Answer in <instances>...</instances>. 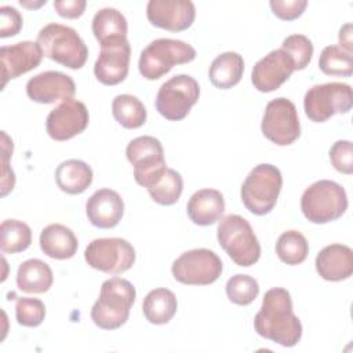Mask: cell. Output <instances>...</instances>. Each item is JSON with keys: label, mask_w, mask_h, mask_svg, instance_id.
<instances>
[{"label": "cell", "mask_w": 353, "mask_h": 353, "mask_svg": "<svg viewBox=\"0 0 353 353\" xmlns=\"http://www.w3.org/2000/svg\"><path fill=\"white\" fill-rule=\"evenodd\" d=\"M79 247L73 230L61 223H51L40 233V248L52 259H69L74 256Z\"/></svg>", "instance_id": "23"}, {"label": "cell", "mask_w": 353, "mask_h": 353, "mask_svg": "<svg viewBox=\"0 0 353 353\" xmlns=\"http://www.w3.org/2000/svg\"><path fill=\"white\" fill-rule=\"evenodd\" d=\"M244 73V59L234 51L219 54L210 66L208 77L214 87L229 90L239 84Z\"/></svg>", "instance_id": "25"}, {"label": "cell", "mask_w": 353, "mask_h": 353, "mask_svg": "<svg viewBox=\"0 0 353 353\" xmlns=\"http://www.w3.org/2000/svg\"><path fill=\"white\" fill-rule=\"evenodd\" d=\"M146 17L156 28L182 32L194 22L196 8L189 0H150L146 6Z\"/></svg>", "instance_id": "15"}, {"label": "cell", "mask_w": 353, "mask_h": 353, "mask_svg": "<svg viewBox=\"0 0 353 353\" xmlns=\"http://www.w3.org/2000/svg\"><path fill=\"white\" fill-rule=\"evenodd\" d=\"M270 8H272V12L283 19V21H294L296 18H299L306 6H307V1L306 0H272L269 3Z\"/></svg>", "instance_id": "38"}, {"label": "cell", "mask_w": 353, "mask_h": 353, "mask_svg": "<svg viewBox=\"0 0 353 353\" xmlns=\"http://www.w3.org/2000/svg\"><path fill=\"white\" fill-rule=\"evenodd\" d=\"M226 295L229 301L239 306H247L255 301L259 294L258 281L248 274H234L226 283Z\"/></svg>", "instance_id": "34"}, {"label": "cell", "mask_w": 353, "mask_h": 353, "mask_svg": "<svg viewBox=\"0 0 353 353\" xmlns=\"http://www.w3.org/2000/svg\"><path fill=\"white\" fill-rule=\"evenodd\" d=\"M347 204L345 189L330 179H320L312 183L301 197L302 214L313 223L336 221L345 214Z\"/></svg>", "instance_id": "6"}, {"label": "cell", "mask_w": 353, "mask_h": 353, "mask_svg": "<svg viewBox=\"0 0 353 353\" xmlns=\"http://www.w3.org/2000/svg\"><path fill=\"white\" fill-rule=\"evenodd\" d=\"M281 50L292 58L295 70H303L313 57V44L303 34L287 36L281 43Z\"/></svg>", "instance_id": "35"}, {"label": "cell", "mask_w": 353, "mask_h": 353, "mask_svg": "<svg viewBox=\"0 0 353 353\" xmlns=\"http://www.w3.org/2000/svg\"><path fill=\"white\" fill-rule=\"evenodd\" d=\"M47 3V0H41V1H39V3H28V1H19V4L21 6H23V7H28V8H39V7H41L43 4H46Z\"/></svg>", "instance_id": "43"}, {"label": "cell", "mask_w": 353, "mask_h": 353, "mask_svg": "<svg viewBox=\"0 0 353 353\" xmlns=\"http://www.w3.org/2000/svg\"><path fill=\"white\" fill-rule=\"evenodd\" d=\"M330 160L334 168L342 174L353 172V150L350 141H336L330 149Z\"/></svg>", "instance_id": "37"}, {"label": "cell", "mask_w": 353, "mask_h": 353, "mask_svg": "<svg viewBox=\"0 0 353 353\" xmlns=\"http://www.w3.org/2000/svg\"><path fill=\"white\" fill-rule=\"evenodd\" d=\"M339 47H342L347 52H353V41H352V23H346L339 30Z\"/></svg>", "instance_id": "42"}, {"label": "cell", "mask_w": 353, "mask_h": 353, "mask_svg": "<svg viewBox=\"0 0 353 353\" xmlns=\"http://www.w3.org/2000/svg\"><path fill=\"white\" fill-rule=\"evenodd\" d=\"M216 237L219 245L236 265L248 268L258 262L261 244L245 218L237 214H229L221 218Z\"/></svg>", "instance_id": "5"}, {"label": "cell", "mask_w": 353, "mask_h": 353, "mask_svg": "<svg viewBox=\"0 0 353 353\" xmlns=\"http://www.w3.org/2000/svg\"><path fill=\"white\" fill-rule=\"evenodd\" d=\"M127 19L116 8H101L92 18V33L101 46L127 39Z\"/></svg>", "instance_id": "27"}, {"label": "cell", "mask_w": 353, "mask_h": 353, "mask_svg": "<svg viewBox=\"0 0 353 353\" xmlns=\"http://www.w3.org/2000/svg\"><path fill=\"white\" fill-rule=\"evenodd\" d=\"M85 214L91 225L99 229H112L123 218L124 203L121 196L108 188L99 189L85 203Z\"/></svg>", "instance_id": "20"}, {"label": "cell", "mask_w": 353, "mask_h": 353, "mask_svg": "<svg viewBox=\"0 0 353 353\" xmlns=\"http://www.w3.org/2000/svg\"><path fill=\"white\" fill-rule=\"evenodd\" d=\"M146 189L154 203L160 205H172L182 194L183 181L178 171L165 168Z\"/></svg>", "instance_id": "29"}, {"label": "cell", "mask_w": 353, "mask_h": 353, "mask_svg": "<svg viewBox=\"0 0 353 353\" xmlns=\"http://www.w3.org/2000/svg\"><path fill=\"white\" fill-rule=\"evenodd\" d=\"M91 167L77 159L62 161L55 170V182L58 188L68 194H80L92 183Z\"/></svg>", "instance_id": "24"}, {"label": "cell", "mask_w": 353, "mask_h": 353, "mask_svg": "<svg viewBox=\"0 0 353 353\" xmlns=\"http://www.w3.org/2000/svg\"><path fill=\"white\" fill-rule=\"evenodd\" d=\"M196 58V50L175 39H156L141 52L138 69L146 80H157L167 74L175 65L189 63Z\"/></svg>", "instance_id": "7"}, {"label": "cell", "mask_w": 353, "mask_h": 353, "mask_svg": "<svg viewBox=\"0 0 353 353\" xmlns=\"http://www.w3.org/2000/svg\"><path fill=\"white\" fill-rule=\"evenodd\" d=\"M85 0H57L54 1V8L57 14L62 18L76 19L80 18L85 11Z\"/></svg>", "instance_id": "41"}, {"label": "cell", "mask_w": 353, "mask_h": 353, "mask_svg": "<svg viewBox=\"0 0 353 353\" xmlns=\"http://www.w3.org/2000/svg\"><path fill=\"white\" fill-rule=\"evenodd\" d=\"M281 186L283 176L276 165L268 163L258 164L250 171L241 185V201L254 215H266L274 208Z\"/></svg>", "instance_id": "4"}, {"label": "cell", "mask_w": 353, "mask_h": 353, "mask_svg": "<svg viewBox=\"0 0 353 353\" xmlns=\"http://www.w3.org/2000/svg\"><path fill=\"white\" fill-rule=\"evenodd\" d=\"M316 270L327 281H342L353 273V251L345 244H330L316 256Z\"/></svg>", "instance_id": "21"}, {"label": "cell", "mask_w": 353, "mask_h": 353, "mask_svg": "<svg viewBox=\"0 0 353 353\" xmlns=\"http://www.w3.org/2000/svg\"><path fill=\"white\" fill-rule=\"evenodd\" d=\"M225 211L223 194L216 189H200L188 201L186 212L190 221L199 226H208L218 222Z\"/></svg>", "instance_id": "22"}, {"label": "cell", "mask_w": 353, "mask_h": 353, "mask_svg": "<svg viewBox=\"0 0 353 353\" xmlns=\"http://www.w3.org/2000/svg\"><path fill=\"white\" fill-rule=\"evenodd\" d=\"M353 106L352 87L346 83H324L310 87L303 98L309 120L324 123L336 113H347Z\"/></svg>", "instance_id": "8"}, {"label": "cell", "mask_w": 353, "mask_h": 353, "mask_svg": "<svg viewBox=\"0 0 353 353\" xmlns=\"http://www.w3.org/2000/svg\"><path fill=\"white\" fill-rule=\"evenodd\" d=\"M84 259L92 269L108 274H121L134 265L135 250L120 237L95 239L85 247Z\"/></svg>", "instance_id": "11"}, {"label": "cell", "mask_w": 353, "mask_h": 353, "mask_svg": "<svg viewBox=\"0 0 353 353\" xmlns=\"http://www.w3.org/2000/svg\"><path fill=\"white\" fill-rule=\"evenodd\" d=\"M137 291L132 283L121 277H112L102 283L99 298L91 309V320L102 330H116L130 317Z\"/></svg>", "instance_id": "2"}, {"label": "cell", "mask_w": 353, "mask_h": 353, "mask_svg": "<svg viewBox=\"0 0 353 353\" xmlns=\"http://www.w3.org/2000/svg\"><path fill=\"white\" fill-rule=\"evenodd\" d=\"M200 97V85L189 74H176L163 83L156 95L157 112L170 121L188 116Z\"/></svg>", "instance_id": "9"}, {"label": "cell", "mask_w": 353, "mask_h": 353, "mask_svg": "<svg viewBox=\"0 0 353 353\" xmlns=\"http://www.w3.org/2000/svg\"><path fill=\"white\" fill-rule=\"evenodd\" d=\"M178 302L172 291L167 288H156L148 292L142 303L145 319L156 325L167 324L176 313Z\"/></svg>", "instance_id": "28"}, {"label": "cell", "mask_w": 353, "mask_h": 353, "mask_svg": "<svg viewBox=\"0 0 353 353\" xmlns=\"http://www.w3.org/2000/svg\"><path fill=\"white\" fill-rule=\"evenodd\" d=\"M176 281L186 285H208L222 273V261L211 250L194 248L181 254L171 266Z\"/></svg>", "instance_id": "10"}, {"label": "cell", "mask_w": 353, "mask_h": 353, "mask_svg": "<svg viewBox=\"0 0 353 353\" xmlns=\"http://www.w3.org/2000/svg\"><path fill=\"white\" fill-rule=\"evenodd\" d=\"M37 43L44 57L69 69L83 68L88 57V48L79 33L62 23H48L41 28Z\"/></svg>", "instance_id": "3"}, {"label": "cell", "mask_w": 353, "mask_h": 353, "mask_svg": "<svg viewBox=\"0 0 353 353\" xmlns=\"http://www.w3.org/2000/svg\"><path fill=\"white\" fill-rule=\"evenodd\" d=\"M112 113L114 120L124 128H139L146 121V108L134 95L121 94L114 97L112 102Z\"/></svg>", "instance_id": "30"}, {"label": "cell", "mask_w": 353, "mask_h": 353, "mask_svg": "<svg viewBox=\"0 0 353 353\" xmlns=\"http://www.w3.org/2000/svg\"><path fill=\"white\" fill-rule=\"evenodd\" d=\"M292 72H295L292 58L284 50L277 48L254 65L251 81L258 91L272 92L280 88Z\"/></svg>", "instance_id": "17"}, {"label": "cell", "mask_w": 353, "mask_h": 353, "mask_svg": "<svg viewBox=\"0 0 353 353\" xmlns=\"http://www.w3.org/2000/svg\"><path fill=\"white\" fill-rule=\"evenodd\" d=\"M319 68L328 76L350 77L353 74V55L339 46H327L320 54Z\"/></svg>", "instance_id": "33"}, {"label": "cell", "mask_w": 353, "mask_h": 353, "mask_svg": "<svg viewBox=\"0 0 353 353\" xmlns=\"http://www.w3.org/2000/svg\"><path fill=\"white\" fill-rule=\"evenodd\" d=\"M3 142V178H1V196L4 197L15 185V175L12 170L8 168V157L12 153V141L8 138L6 131H1Z\"/></svg>", "instance_id": "40"}, {"label": "cell", "mask_w": 353, "mask_h": 353, "mask_svg": "<svg viewBox=\"0 0 353 353\" xmlns=\"http://www.w3.org/2000/svg\"><path fill=\"white\" fill-rule=\"evenodd\" d=\"M261 130L265 138L279 146L294 143L301 135V123L295 105L283 97L268 102Z\"/></svg>", "instance_id": "12"}, {"label": "cell", "mask_w": 353, "mask_h": 353, "mask_svg": "<svg viewBox=\"0 0 353 353\" xmlns=\"http://www.w3.org/2000/svg\"><path fill=\"white\" fill-rule=\"evenodd\" d=\"M254 328L262 338L285 347L295 346L302 336V324L294 314L292 299L285 288L265 292L261 310L254 317Z\"/></svg>", "instance_id": "1"}, {"label": "cell", "mask_w": 353, "mask_h": 353, "mask_svg": "<svg viewBox=\"0 0 353 353\" xmlns=\"http://www.w3.org/2000/svg\"><path fill=\"white\" fill-rule=\"evenodd\" d=\"M54 274L48 263L41 259L32 258L22 262L17 272V285L28 294H43L50 290Z\"/></svg>", "instance_id": "26"}, {"label": "cell", "mask_w": 353, "mask_h": 353, "mask_svg": "<svg viewBox=\"0 0 353 353\" xmlns=\"http://www.w3.org/2000/svg\"><path fill=\"white\" fill-rule=\"evenodd\" d=\"M43 57L41 47L37 41H19L12 46H3L0 48L1 88L6 87L8 80L36 69Z\"/></svg>", "instance_id": "18"}, {"label": "cell", "mask_w": 353, "mask_h": 353, "mask_svg": "<svg viewBox=\"0 0 353 353\" xmlns=\"http://www.w3.org/2000/svg\"><path fill=\"white\" fill-rule=\"evenodd\" d=\"M46 317V306L37 298H17L15 319L23 327H37Z\"/></svg>", "instance_id": "36"}, {"label": "cell", "mask_w": 353, "mask_h": 353, "mask_svg": "<svg viewBox=\"0 0 353 353\" xmlns=\"http://www.w3.org/2000/svg\"><path fill=\"white\" fill-rule=\"evenodd\" d=\"M90 121L87 106L77 99H65L47 116L46 130L54 141H68L83 132Z\"/></svg>", "instance_id": "14"}, {"label": "cell", "mask_w": 353, "mask_h": 353, "mask_svg": "<svg viewBox=\"0 0 353 353\" xmlns=\"http://www.w3.org/2000/svg\"><path fill=\"white\" fill-rule=\"evenodd\" d=\"M131 47L127 39L101 46L94 65L97 80L105 85H116L125 80L130 69Z\"/></svg>", "instance_id": "16"}, {"label": "cell", "mask_w": 353, "mask_h": 353, "mask_svg": "<svg viewBox=\"0 0 353 353\" xmlns=\"http://www.w3.org/2000/svg\"><path fill=\"white\" fill-rule=\"evenodd\" d=\"M125 156L134 168L137 183L143 188H148L167 168L163 145L157 138L150 135L130 141Z\"/></svg>", "instance_id": "13"}, {"label": "cell", "mask_w": 353, "mask_h": 353, "mask_svg": "<svg viewBox=\"0 0 353 353\" xmlns=\"http://www.w3.org/2000/svg\"><path fill=\"white\" fill-rule=\"evenodd\" d=\"M76 84L73 79L62 72H41L26 83L28 97L37 103H54L73 98Z\"/></svg>", "instance_id": "19"}, {"label": "cell", "mask_w": 353, "mask_h": 353, "mask_svg": "<svg viewBox=\"0 0 353 353\" xmlns=\"http://www.w3.org/2000/svg\"><path fill=\"white\" fill-rule=\"evenodd\" d=\"M32 243L30 228L18 219H6L0 225V248L7 254L25 251Z\"/></svg>", "instance_id": "31"}, {"label": "cell", "mask_w": 353, "mask_h": 353, "mask_svg": "<svg viewBox=\"0 0 353 353\" xmlns=\"http://www.w3.org/2000/svg\"><path fill=\"white\" fill-rule=\"evenodd\" d=\"M276 254L283 263L299 265L309 254L307 240L298 230L283 232L276 243Z\"/></svg>", "instance_id": "32"}, {"label": "cell", "mask_w": 353, "mask_h": 353, "mask_svg": "<svg viewBox=\"0 0 353 353\" xmlns=\"http://www.w3.org/2000/svg\"><path fill=\"white\" fill-rule=\"evenodd\" d=\"M0 37H11L19 33L22 28V15L11 6L0 7Z\"/></svg>", "instance_id": "39"}]
</instances>
